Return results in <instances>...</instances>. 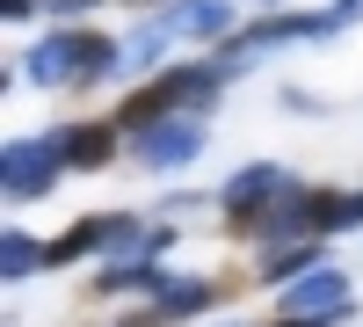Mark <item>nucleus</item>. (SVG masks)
I'll return each mask as SVG.
<instances>
[{"instance_id": "11", "label": "nucleus", "mask_w": 363, "mask_h": 327, "mask_svg": "<svg viewBox=\"0 0 363 327\" xmlns=\"http://www.w3.org/2000/svg\"><path fill=\"white\" fill-rule=\"evenodd\" d=\"M87 8H102V0H51V22H73V15H87Z\"/></svg>"}, {"instance_id": "14", "label": "nucleus", "mask_w": 363, "mask_h": 327, "mask_svg": "<svg viewBox=\"0 0 363 327\" xmlns=\"http://www.w3.org/2000/svg\"><path fill=\"white\" fill-rule=\"evenodd\" d=\"M262 8H284V0H262Z\"/></svg>"}, {"instance_id": "6", "label": "nucleus", "mask_w": 363, "mask_h": 327, "mask_svg": "<svg viewBox=\"0 0 363 327\" xmlns=\"http://www.w3.org/2000/svg\"><path fill=\"white\" fill-rule=\"evenodd\" d=\"M160 22V37L174 44V37H233V0H167V8L153 15Z\"/></svg>"}, {"instance_id": "13", "label": "nucleus", "mask_w": 363, "mask_h": 327, "mask_svg": "<svg viewBox=\"0 0 363 327\" xmlns=\"http://www.w3.org/2000/svg\"><path fill=\"white\" fill-rule=\"evenodd\" d=\"M131 8H160V0H131Z\"/></svg>"}, {"instance_id": "10", "label": "nucleus", "mask_w": 363, "mask_h": 327, "mask_svg": "<svg viewBox=\"0 0 363 327\" xmlns=\"http://www.w3.org/2000/svg\"><path fill=\"white\" fill-rule=\"evenodd\" d=\"M306 270H320V248H277V255L262 262L269 284H291V277H306Z\"/></svg>"}, {"instance_id": "5", "label": "nucleus", "mask_w": 363, "mask_h": 327, "mask_svg": "<svg viewBox=\"0 0 363 327\" xmlns=\"http://www.w3.org/2000/svg\"><path fill=\"white\" fill-rule=\"evenodd\" d=\"M51 145H58V160H66L73 174H95V167L116 160V124H102V116H87V124H58Z\"/></svg>"}, {"instance_id": "3", "label": "nucleus", "mask_w": 363, "mask_h": 327, "mask_svg": "<svg viewBox=\"0 0 363 327\" xmlns=\"http://www.w3.org/2000/svg\"><path fill=\"white\" fill-rule=\"evenodd\" d=\"M58 174H66V160H58L51 131H44V138H8V153H0V189H8L15 204L51 196V182H58Z\"/></svg>"}, {"instance_id": "1", "label": "nucleus", "mask_w": 363, "mask_h": 327, "mask_svg": "<svg viewBox=\"0 0 363 327\" xmlns=\"http://www.w3.org/2000/svg\"><path fill=\"white\" fill-rule=\"evenodd\" d=\"M116 66H124V44L102 37V29H51V37L29 44V58H22V73L37 87H95Z\"/></svg>"}, {"instance_id": "4", "label": "nucleus", "mask_w": 363, "mask_h": 327, "mask_svg": "<svg viewBox=\"0 0 363 327\" xmlns=\"http://www.w3.org/2000/svg\"><path fill=\"white\" fill-rule=\"evenodd\" d=\"M131 153H138V167H153V174L189 167L203 153V116H160V124L131 131Z\"/></svg>"}, {"instance_id": "12", "label": "nucleus", "mask_w": 363, "mask_h": 327, "mask_svg": "<svg viewBox=\"0 0 363 327\" xmlns=\"http://www.w3.org/2000/svg\"><path fill=\"white\" fill-rule=\"evenodd\" d=\"M0 15H8V22H29V15H37V0H0Z\"/></svg>"}, {"instance_id": "9", "label": "nucleus", "mask_w": 363, "mask_h": 327, "mask_svg": "<svg viewBox=\"0 0 363 327\" xmlns=\"http://www.w3.org/2000/svg\"><path fill=\"white\" fill-rule=\"evenodd\" d=\"M37 262H44V248L29 240V233H8V240H0V284H22Z\"/></svg>"}, {"instance_id": "7", "label": "nucleus", "mask_w": 363, "mask_h": 327, "mask_svg": "<svg viewBox=\"0 0 363 327\" xmlns=\"http://www.w3.org/2000/svg\"><path fill=\"white\" fill-rule=\"evenodd\" d=\"M284 291V313H349V277L342 270H306V277H291V284H277Z\"/></svg>"}, {"instance_id": "2", "label": "nucleus", "mask_w": 363, "mask_h": 327, "mask_svg": "<svg viewBox=\"0 0 363 327\" xmlns=\"http://www.w3.org/2000/svg\"><path fill=\"white\" fill-rule=\"evenodd\" d=\"M298 182L284 167H269V160H255V167H240L233 182H225V218H233V233H269V211H277V204L291 196Z\"/></svg>"}, {"instance_id": "8", "label": "nucleus", "mask_w": 363, "mask_h": 327, "mask_svg": "<svg viewBox=\"0 0 363 327\" xmlns=\"http://www.w3.org/2000/svg\"><path fill=\"white\" fill-rule=\"evenodd\" d=\"M145 299H153V313H160V320H182V313L218 306V284H211V277H167V270H160Z\"/></svg>"}]
</instances>
